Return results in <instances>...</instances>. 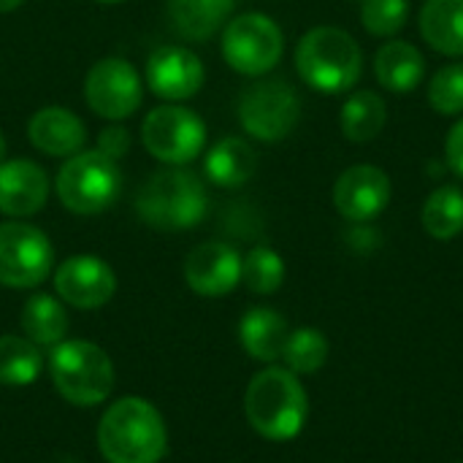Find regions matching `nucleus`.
I'll list each match as a JSON object with an SVG mask.
<instances>
[{"label": "nucleus", "instance_id": "obj_1", "mask_svg": "<svg viewBox=\"0 0 463 463\" xmlns=\"http://www.w3.org/2000/svg\"><path fill=\"white\" fill-rule=\"evenodd\" d=\"M98 448L109 463H157L168 448L163 415L146 399L125 396L103 412Z\"/></svg>", "mask_w": 463, "mask_h": 463}, {"label": "nucleus", "instance_id": "obj_2", "mask_svg": "<svg viewBox=\"0 0 463 463\" xmlns=\"http://www.w3.org/2000/svg\"><path fill=\"white\" fill-rule=\"evenodd\" d=\"M250 426L269 442L296 439L309 418V396L290 369L269 366L258 372L244 396Z\"/></svg>", "mask_w": 463, "mask_h": 463}, {"label": "nucleus", "instance_id": "obj_3", "mask_svg": "<svg viewBox=\"0 0 463 463\" xmlns=\"http://www.w3.org/2000/svg\"><path fill=\"white\" fill-rule=\"evenodd\" d=\"M209 193L203 179L184 165L155 171L136 193V214L155 231H187L203 222Z\"/></svg>", "mask_w": 463, "mask_h": 463}, {"label": "nucleus", "instance_id": "obj_4", "mask_svg": "<svg viewBox=\"0 0 463 463\" xmlns=\"http://www.w3.org/2000/svg\"><path fill=\"white\" fill-rule=\"evenodd\" d=\"M296 71L307 87L323 95H339L358 84L364 52L347 30L320 24L301 35L296 46Z\"/></svg>", "mask_w": 463, "mask_h": 463}, {"label": "nucleus", "instance_id": "obj_5", "mask_svg": "<svg viewBox=\"0 0 463 463\" xmlns=\"http://www.w3.org/2000/svg\"><path fill=\"white\" fill-rule=\"evenodd\" d=\"M49 374L57 393L73 407H98L114 391V364L92 342L65 339L49 355Z\"/></svg>", "mask_w": 463, "mask_h": 463}, {"label": "nucleus", "instance_id": "obj_6", "mask_svg": "<svg viewBox=\"0 0 463 463\" xmlns=\"http://www.w3.org/2000/svg\"><path fill=\"white\" fill-rule=\"evenodd\" d=\"M54 193L71 214H100L122 193V168L98 149H81L60 165Z\"/></svg>", "mask_w": 463, "mask_h": 463}, {"label": "nucleus", "instance_id": "obj_7", "mask_svg": "<svg viewBox=\"0 0 463 463\" xmlns=\"http://www.w3.org/2000/svg\"><path fill=\"white\" fill-rule=\"evenodd\" d=\"M282 52L279 24L260 11L239 14L222 30V57L241 76H266L282 60Z\"/></svg>", "mask_w": 463, "mask_h": 463}, {"label": "nucleus", "instance_id": "obj_8", "mask_svg": "<svg viewBox=\"0 0 463 463\" xmlns=\"http://www.w3.org/2000/svg\"><path fill=\"white\" fill-rule=\"evenodd\" d=\"M141 144L163 165H187L206 146V122L193 109L163 103L144 117Z\"/></svg>", "mask_w": 463, "mask_h": 463}, {"label": "nucleus", "instance_id": "obj_9", "mask_svg": "<svg viewBox=\"0 0 463 463\" xmlns=\"http://www.w3.org/2000/svg\"><path fill=\"white\" fill-rule=\"evenodd\" d=\"M301 119V98L285 79H260L239 98L241 128L266 144L282 141Z\"/></svg>", "mask_w": 463, "mask_h": 463}, {"label": "nucleus", "instance_id": "obj_10", "mask_svg": "<svg viewBox=\"0 0 463 463\" xmlns=\"http://www.w3.org/2000/svg\"><path fill=\"white\" fill-rule=\"evenodd\" d=\"M54 266L49 236L22 220L0 222V285L14 290L38 288Z\"/></svg>", "mask_w": 463, "mask_h": 463}, {"label": "nucleus", "instance_id": "obj_11", "mask_svg": "<svg viewBox=\"0 0 463 463\" xmlns=\"http://www.w3.org/2000/svg\"><path fill=\"white\" fill-rule=\"evenodd\" d=\"M84 100L98 117L122 122L141 109L144 81L128 60L103 57L84 76Z\"/></svg>", "mask_w": 463, "mask_h": 463}, {"label": "nucleus", "instance_id": "obj_12", "mask_svg": "<svg viewBox=\"0 0 463 463\" xmlns=\"http://www.w3.org/2000/svg\"><path fill=\"white\" fill-rule=\"evenodd\" d=\"M144 79L157 98L179 103L201 92L206 81V71L193 49L179 43H163L149 54Z\"/></svg>", "mask_w": 463, "mask_h": 463}, {"label": "nucleus", "instance_id": "obj_13", "mask_svg": "<svg viewBox=\"0 0 463 463\" xmlns=\"http://www.w3.org/2000/svg\"><path fill=\"white\" fill-rule=\"evenodd\" d=\"M54 290L76 309H100L117 293V274L98 255H71L54 271Z\"/></svg>", "mask_w": 463, "mask_h": 463}, {"label": "nucleus", "instance_id": "obj_14", "mask_svg": "<svg viewBox=\"0 0 463 463\" xmlns=\"http://www.w3.org/2000/svg\"><path fill=\"white\" fill-rule=\"evenodd\" d=\"M391 203V179L383 168L350 165L334 182V206L350 222H372Z\"/></svg>", "mask_w": 463, "mask_h": 463}, {"label": "nucleus", "instance_id": "obj_15", "mask_svg": "<svg viewBox=\"0 0 463 463\" xmlns=\"http://www.w3.org/2000/svg\"><path fill=\"white\" fill-rule=\"evenodd\" d=\"M184 282L203 298H222L241 282V255L225 241H203L184 260Z\"/></svg>", "mask_w": 463, "mask_h": 463}, {"label": "nucleus", "instance_id": "obj_16", "mask_svg": "<svg viewBox=\"0 0 463 463\" xmlns=\"http://www.w3.org/2000/svg\"><path fill=\"white\" fill-rule=\"evenodd\" d=\"M49 201L46 171L24 157L0 163V214L33 217Z\"/></svg>", "mask_w": 463, "mask_h": 463}, {"label": "nucleus", "instance_id": "obj_17", "mask_svg": "<svg viewBox=\"0 0 463 463\" xmlns=\"http://www.w3.org/2000/svg\"><path fill=\"white\" fill-rule=\"evenodd\" d=\"M30 144L49 157H71L84 149L87 128L79 114L65 106H43L27 122Z\"/></svg>", "mask_w": 463, "mask_h": 463}, {"label": "nucleus", "instance_id": "obj_18", "mask_svg": "<svg viewBox=\"0 0 463 463\" xmlns=\"http://www.w3.org/2000/svg\"><path fill=\"white\" fill-rule=\"evenodd\" d=\"M236 0H168V22L184 41H209L228 22Z\"/></svg>", "mask_w": 463, "mask_h": 463}, {"label": "nucleus", "instance_id": "obj_19", "mask_svg": "<svg viewBox=\"0 0 463 463\" xmlns=\"http://www.w3.org/2000/svg\"><path fill=\"white\" fill-rule=\"evenodd\" d=\"M374 76L388 92H412L426 76V57L410 41H388L374 54Z\"/></svg>", "mask_w": 463, "mask_h": 463}, {"label": "nucleus", "instance_id": "obj_20", "mask_svg": "<svg viewBox=\"0 0 463 463\" xmlns=\"http://www.w3.org/2000/svg\"><path fill=\"white\" fill-rule=\"evenodd\" d=\"M203 171H206V179L217 187H225V190L241 187L258 171V152L239 136L220 138L209 149Z\"/></svg>", "mask_w": 463, "mask_h": 463}, {"label": "nucleus", "instance_id": "obj_21", "mask_svg": "<svg viewBox=\"0 0 463 463\" xmlns=\"http://www.w3.org/2000/svg\"><path fill=\"white\" fill-rule=\"evenodd\" d=\"M288 336H290L288 320L279 312L269 309V307L250 309L239 323L241 347L247 350L250 358L263 361V364H271V361L282 358Z\"/></svg>", "mask_w": 463, "mask_h": 463}, {"label": "nucleus", "instance_id": "obj_22", "mask_svg": "<svg viewBox=\"0 0 463 463\" xmlns=\"http://www.w3.org/2000/svg\"><path fill=\"white\" fill-rule=\"evenodd\" d=\"M420 35L434 52L463 57V0H426L420 8Z\"/></svg>", "mask_w": 463, "mask_h": 463}, {"label": "nucleus", "instance_id": "obj_23", "mask_svg": "<svg viewBox=\"0 0 463 463\" xmlns=\"http://www.w3.org/2000/svg\"><path fill=\"white\" fill-rule=\"evenodd\" d=\"M19 323L24 336L38 347H57L68 334L65 307L49 293H33L22 307Z\"/></svg>", "mask_w": 463, "mask_h": 463}, {"label": "nucleus", "instance_id": "obj_24", "mask_svg": "<svg viewBox=\"0 0 463 463\" xmlns=\"http://www.w3.org/2000/svg\"><path fill=\"white\" fill-rule=\"evenodd\" d=\"M388 119V109L385 100L374 92V90H358L347 98V103L342 106L339 114V125L347 141L353 144H366L374 141Z\"/></svg>", "mask_w": 463, "mask_h": 463}, {"label": "nucleus", "instance_id": "obj_25", "mask_svg": "<svg viewBox=\"0 0 463 463\" xmlns=\"http://www.w3.org/2000/svg\"><path fill=\"white\" fill-rule=\"evenodd\" d=\"M423 228L439 241H450L463 231V190L456 184L437 187L423 203Z\"/></svg>", "mask_w": 463, "mask_h": 463}, {"label": "nucleus", "instance_id": "obj_26", "mask_svg": "<svg viewBox=\"0 0 463 463\" xmlns=\"http://www.w3.org/2000/svg\"><path fill=\"white\" fill-rule=\"evenodd\" d=\"M43 369V358L38 345H33L27 336L5 334L0 336V385L22 388L33 385Z\"/></svg>", "mask_w": 463, "mask_h": 463}, {"label": "nucleus", "instance_id": "obj_27", "mask_svg": "<svg viewBox=\"0 0 463 463\" xmlns=\"http://www.w3.org/2000/svg\"><path fill=\"white\" fill-rule=\"evenodd\" d=\"M328 339L317 328H298L288 336L282 361L293 374H315L326 366L328 361Z\"/></svg>", "mask_w": 463, "mask_h": 463}, {"label": "nucleus", "instance_id": "obj_28", "mask_svg": "<svg viewBox=\"0 0 463 463\" xmlns=\"http://www.w3.org/2000/svg\"><path fill=\"white\" fill-rule=\"evenodd\" d=\"M241 282L255 296H271L285 282V260L271 247H255L241 258Z\"/></svg>", "mask_w": 463, "mask_h": 463}, {"label": "nucleus", "instance_id": "obj_29", "mask_svg": "<svg viewBox=\"0 0 463 463\" xmlns=\"http://www.w3.org/2000/svg\"><path fill=\"white\" fill-rule=\"evenodd\" d=\"M429 103L442 117L463 114V62L442 65L429 84Z\"/></svg>", "mask_w": 463, "mask_h": 463}, {"label": "nucleus", "instance_id": "obj_30", "mask_svg": "<svg viewBox=\"0 0 463 463\" xmlns=\"http://www.w3.org/2000/svg\"><path fill=\"white\" fill-rule=\"evenodd\" d=\"M410 16V0H364L361 5V22L366 33L377 38L396 35Z\"/></svg>", "mask_w": 463, "mask_h": 463}, {"label": "nucleus", "instance_id": "obj_31", "mask_svg": "<svg viewBox=\"0 0 463 463\" xmlns=\"http://www.w3.org/2000/svg\"><path fill=\"white\" fill-rule=\"evenodd\" d=\"M130 146H133V138H130V130L125 128V125H119V122H114V125H109V128H103L100 133H98V152H103L106 157H111V160H122L128 152H130Z\"/></svg>", "mask_w": 463, "mask_h": 463}, {"label": "nucleus", "instance_id": "obj_32", "mask_svg": "<svg viewBox=\"0 0 463 463\" xmlns=\"http://www.w3.org/2000/svg\"><path fill=\"white\" fill-rule=\"evenodd\" d=\"M445 157H448V165L453 174H458L463 179V119H458L450 133H448V141H445Z\"/></svg>", "mask_w": 463, "mask_h": 463}, {"label": "nucleus", "instance_id": "obj_33", "mask_svg": "<svg viewBox=\"0 0 463 463\" xmlns=\"http://www.w3.org/2000/svg\"><path fill=\"white\" fill-rule=\"evenodd\" d=\"M24 0H0V14H8V11H16Z\"/></svg>", "mask_w": 463, "mask_h": 463}, {"label": "nucleus", "instance_id": "obj_34", "mask_svg": "<svg viewBox=\"0 0 463 463\" xmlns=\"http://www.w3.org/2000/svg\"><path fill=\"white\" fill-rule=\"evenodd\" d=\"M5 149H8V146H5V136L0 133V163L5 160Z\"/></svg>", "mask_w": 463, "mask_h": 463}, {"label": "nucleus", "instance_id": "obj_35", "mask_svg": "<svg viewBox=\"0 0 463 463\" xmlns=\"http://www.w3.org/2000/svg\"><path fill=\"white\" fill-rule=\"evenodd\" d=\"M95 3H106V5H111V3H122V0H95Z\"/></svg>", "mask_w": 463, "mask_h": 463}]
</instances>
